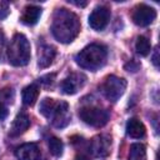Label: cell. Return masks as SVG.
<instances>
[{
	"instance_id": "8",
	"label": "cell",
	"mask_w": 160,
	"mask_h": 160,
	"mask_svg": "<svg viewBox=\"0 0 160 160\" xmlns=\"http://www.w3.org/2000/svg\"><path fill=\"white\" fill-rule=\"evenodd\" d=\"M155 18H156L155 9L146 4L138 5L132 12V21L138 26H148L155 20Z\"/></svg>"
},
{
	"instance_id": "24",
	"label": "cell",
	"mask_w": 160,
	"mask_h": 160,
	"mask_svg": "<svg viewBox=\"0 0 160 160\" xmlns=\"http://www.w3.org/2000/svg\"><path fill=\"white\" fill-rule=\"evenodd\" d=\"M72 4H75L76 6H81V8H84V6H86L88 5V2L86 1H82V2H79V1H71Z\"/></svg>"
},
{
	"instance_id": "1",
	"label": "cell",
	"mask_w": 160,
	"mask_h": 160,
	"mask_svg": "<svg viewBox=\"0 0 160 160\" xmlns=\"http://www.w3.org/2000/svg\"><path fill=\"white\" fill-rule=\"evenodd\" d=\"M51 32L58 41L62 44L71 42L80 32V20L78 15L65 8L58 9L52 16Z\"/></svg>"
},
{
	"instance_id": "13",
	"label": "cell",
	"mask_w": 160,
	"mask_h": 160,
	"mask_svg": "<svg viewBox=\"0 0 160 160\" xmlns=\"http://www.w3.org/2000/svg\"><path fill=\"white\" fill-rule=\"evenodd\" d=\"M56 56V49L51 45H41L38 52V65L41 69L50 66Z\"/></svg>"
},
{
	"instance_id": "23",
	"label": "cell",
	"mask_w": 160,
	"mask_h": 160,
	"mask_svg": "<svg viewBox=\"0 0 160 160\" xmlns=\"http://www.w3.org/2000/svg\"><path fill=\"white\" fill-rule=\"evenodd\" d=\"M158 55H159V51H158V49H155L154 50V55H152V64L156 68L159 66V58H158Z\"/></svg>"
},
{
	"instance_id": "11",
	"label": "cell",
	"mask_w": 160,
	"mask_h": 160,
	"mask_svg": "<svg viewBox=\"0 0 160 160\" xmlns=\"http://www.w3.org/2000/svg\"><path fill=\"white\" fill-rule=\"evenodd\" d=\"M40 155V148L35 142L22 144L15 150V156L18 160H39Z\"/></svg>"
},
{
	"instance_id": "19",
	"label": "cell",
	"mask_w": 160,
	"mask_h": 160,
	"mask_svg": "<svg viewBox=\"0 0 160 160\" xmlns=\"http://www.w3.org/2000/svg\"><path fill=\"white\" fill-rule=\"evenodd\" d=\"M135 50L139 55L148 56L151 51V45H150L149 39L145 38V36H139L136 39V42H135Z\"/></svg>"
},
{
	"instance_id": "22",
	"label": "cell",
	"mask_w": 160,
	"mask_h": 160,
	"mask_svg": "<svg viewBox=\"0 0 160 160\" xmlns=\"http://www.w3.org/2000/svg\"><path fill=\"white\" fill-rule=\"evenodd\" d=\"M4 46H5V38L4 34L0 31V59L2 58V52H4Z\"/></svg>"
},
{
	"instance_id": "10",
	"label": "cell",
	"mask_w": 160,
	"mask_h": 160,
	"mask_svg": "<svg viewBox=\"0 0 160 160\" xmlns=\"http://www.w3.org/2000/svg\"><path fill=\"white\" fill-rule=\"evenodd\" d=\"M91 154L95 158H106L111 149V138L109 135H98L91 140L90 144Z\"/></svg>"
},
{
	"instance_id": "7",
	"label": "cell",
	"mask_w": 160,
	"mask_h": 160,
	"mask_svg": "<svg viewBox=\"0 0 160 160\" xmlns=\"http://www.w3.org/2000/svg\"><path fill=\"white\" fill-rule=\"evenodd\" d=\"M110 20V10L106 6L95 8L89 15V25L96 31H101L106 28Z\"/></svg>"
},
{
	"instance_id": "21",
	"label": "cell",
	"mask_w": 160,
	"mask_h": 160,
	"mask_svg": "<svg viewBox=\"0 0 160 160\" xmlns=\"http://www.w3.org/2000/svg\"><path fill=\"white\" fill-rule=\"evenodd\" d=\"M9 5L8 2H4V1H0V19H4L9 15Z\"/></svg>"
},
{
	"instance_id": "14",
	"label": "cell",
	"mask_w": 160,
	"mask_h": 160,
	"mask_svg": "<svg viewBox=\"0 0 160 160\" xmlns=\"http://www.w3.org/2000/svg\"><path fill=\"white\" fill-rule=\"evenodd\" d=\"M126 134L132 139H141L146 134L145 125L139 119L132 118L126 122Z\"/></svg>"
},
{
	"instance_id": "20",
	"label": "cell",
	"mask_w": 160,
	"mask_h": 160,
	"mask_svg": "<svg viewBox=\"0 0 160 160\" xmlns=\"http://www.w3.org/2000/svg\"><path fill=\"white\" fill-rule=\"evenodd\" d=\"M48 146H49V150L50 152L54 155V156H61L62 155V150H64V144L62 141L59 139V138H50L48 140Z\"/></svg>"
},
{
	"instance_id": "5",
	"label": "cell",
	"mask_w": 160,
	"mask_h": 160,
	"mask_svg": "<svg viewBox=\"0 0 160 160\" xmlns=\"http://www.w3.org/2000/svg\"><path fill=\"white\" fill-rule=\"evenodd\" d=\"M79 116L85 124H88L92 128H101L109 120V112L106 110L96 108V106L81 108L79 111Z\"/></svg>"
},
{
	"instance_id": "6",
	"label": "cell",
	"mask_w": 160,
	"mask_h": 160,
	"mask_svg": "<svg viewBox=\"0 0 160 160\" xmlns=\"http://www.w3.org/2000/svg\"><path fill=\"white\" fill-rule=\"evenodd\" d=\"M101 89H102V92L106 96V99L115 102L124 94V91L126 89V80L122 78H118L115 75H110L104 81Z\"/></svg>"
},
{
	"instance_id": "16",
	"label": "cell",
	"mask_w": 160,
	"mask_h": 160,
	"mask_svg": "<svg viewBox=\"0 0 160 160\" xmlns=\"http://www.w3.org/2000/svg\"><path fill=\"white\" fill-rule=\"evenodd\" d=\"M40 15H41V8L36 5H28L21 15V21L26 25H34L38 22Z\"/></svg>"
},
{
	"instance_id": "18",
	"label": "cell",
	"mask_w": 160,
	"mask_h": 160,
	"mask_svg": "<svg viewBox=\"0 0 160 160\" xmlns=\"http://www.w3.org/2000/svg\"><path fill=\"white\" fill-rule=\"evenodd\" d=\"M128 160H146V148L142 144H132L130 146Z\"/></svg>"
},
{
	"instance_id": "4",
	"label": "cell",
	"mask_w": 160,
	"mask_h": 160,
	"mask_svg": "<svg viewBox=\"0 0 160 160\" xmlns=\"http://www.w3.org/2000/svg\"><path fill=\"white\" fill-rule=\"evenodd\" d=\"M30 42L22 34H15L8 48L9 62L14 66H25L30 61Z\"/></svg>"
},
{
	"instance_id": "2",
	"label": "cell",
	"mask_w": 160,
	"mask_h": 160,
	"mask_svg": "<svg viewBox=\"0 0 160 160\" xmlns=\"http://www.w3.org/2000/svg\"><path fill=\"white\" fill-rule=\"evenodd\" d=\"M39 111L41 115H44L55 128H65L71 119L70 111H69V104L62 100H55L45 98L41 100Z\"/></svg>"
},
{
	"instance_id": "15",
	"label": "cell",
	"mask_w": 160,
	"mask_h": 160,
	"mask_svg": "<svg viewBox=\"0 0 160 160\" xmlns=\"http://www.w3.org/2000/svg\"><path fill=\"white\" fill-rule=\"evenodd\" d=\"M14 100V90L11 88H5L0 90V120L8 116V105Z\"/></svg>"
},
{
	"instance_id": "3",
	"label": "cell",
	"mask_w": 160,
	"mask_h": 160,
	"mask_svg": "<svg viewBox=\"0 0 160 160\" xmlns=\"http://www.w3.org/2000/svg\"><path fill=\"white\" fill-rule=\"evenodd\" d=\"M106 59H108V50L104 45L100 44L88 45L75 55L76 64L80 68L91 71H96L100 68H102L106 62Z\"/></svg>"
},
{
	"instance_id": "17",
	"label": "cell",
	"mask_w": 160,
	"mask_h": 160,
	"mask_svg": "<svg viewBox=\"0 0 160 160\" xmlns=\"http://www.w3.org/2000/svg\"><path fill=\"white\" fill-rule=\"evenodd\" d=\"M39 94H40V89H39V86L36 84L28 85L26 88H24L22 94H21L22 102L25 105H28V106H32L36 102V100L39 98Z\"/></svg>"
},
{
	"instance_id": "12",
	"label": "cell",
	"mask_w": 160,
	"mask_h": 160,
	"mask_svg": "<svg viewBox=\"0 0 160 160\" xmlns=\"http://www.w3.org/2000/svg\"><path fill=\"white\" fill-rule=\"evenodd\" d=\"M30 126V118L28 116V114L25 112H19L16 115V118L14 119L12 124H11V129L9 135L15 138V136H20L21 134H24Z\"/></svg>"
},
{
	"instance_id": "9",
	"label": "cell",
	"mask_w": 160,
	"mask_h": 160,
	"mask_svg": "<svg viewBox=\"0 0 160 160\" xmlns=\"http://www.w3.org/2000/svg\"><path fill=\"white\" fill-rule=\"evenodd\" d=\"M86 76L81 72H72L68 78H65L61 82V91L66 95L76 94L85 84Z\"/></svg>"
}]
</instances>
